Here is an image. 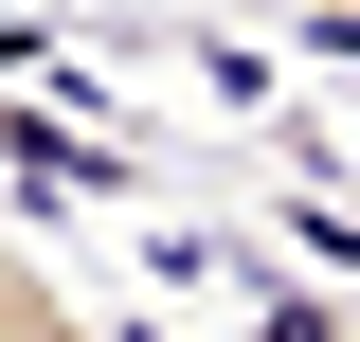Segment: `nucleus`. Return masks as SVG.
<instances>
[{"label": "nucleus", "mask_w": 360, "mask_h": 342, "mask_svg": "<svg viewBox=\"0 0 360 342\" xmlns=\"http://www.w3.org/2000/svg\"><path fill=\"white\" fill-rule=\"evenodd\" d=\"M0 163L18 180H90V198H144V144L90 127V108H0Z\"/></svg>", "instance_id": "obj_1"}, {"label": "nucleus", "mask_w": 360, "mask_h": 342, "mask_svg": "<svg viewBox=\"0 0 360 342\" xmlns=\"http://www.w3.org/2000/svg\"><path fill=\"white\" fill-rule=\"evenodd\" d=\"M0 342H108V324H90V306L54 289V270L18 253V234H0ZM127 342H144V324H127Z\"/></svg>", "instance_id": "obj_2"}, {"label": "nucleus", "mask_w": 360, "mask_h": 342, "mask_svg": "<svg viewBox=\"0 0 360 342\" xmlns=\"http://www.w3.org/2000/svg\"><path fill=\"white\" fill-rule=\"evenodd\" d=\"M252 342H360L342 289H288V270H252Z\"/></svg>", "instance_id": "obj_3"}, {"label": "nucleus", "mask_w": 360, "mask_h": 342, "mask_svg": "<svg viewBox=\"0 0 360 342\" xmlns=\"http://www.w3.org/2000/svg\"><path fill=\"white\" fill-rule=\"evenodd\" d=\"M288 18H360V0H288Z\"/></svg>", "instance_id": "obj_4"}, {"label": "nucleus", "mask_w": 360, "mask_h": 342, "mask_svg": "<svg viewBox=\"0 0 360 342\" xmlns=\"http://www.w3.org/2000/svg\"><path fill=\"white\" fill-rule=\"evenodd\" d=\"M234 18H288V0H234Z\"/></svg>", "instance_id": "obj_5"}]
</instances>
